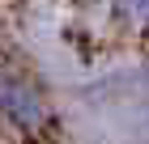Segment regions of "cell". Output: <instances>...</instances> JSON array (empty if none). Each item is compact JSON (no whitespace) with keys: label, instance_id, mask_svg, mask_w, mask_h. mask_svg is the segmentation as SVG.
<instances>
[{"label":"cell","instance_id":"3957f363","mask_svg":"<svg viewBox=\"0 0 149 144\" xmlns=\"http://www.w3.org/2000/svg\"><path fill=\"white\" fill-rule=\"evenodd\" d=\"M141 81H145V85H149V68H145V72H141Z\"/></svg>","mask_w":149,"mask_h":144},{"label":"cell","instance_id":"7a4b0ae2","mask_svg":"<svg viewBox=\"0 0 149 144\" xmlns=\"http://www.w3.org/2000/svg\"><path fill=\"white\" fill-rule=\"evenodd\" d=\"M128 13H132V21H136V25L149 30V0H128Z\"/></svg>","mask_w":149,"mask_h":144},{"label":"cell","instance_id":"6da1fadb","mask_svg":"<svg viewBox=\"0 0 149 144\" xmlns=\"http://www.w3.org/2000/svg\"><path fill=\"white\" fill-rule=\"evenodd\" d=\"M0 114L17 127H26V132H34L47 123V98L38 93V85L0 72Z\"/></svg>","mask_w":149,"mask_h":144}]
</instances>
